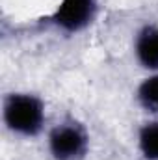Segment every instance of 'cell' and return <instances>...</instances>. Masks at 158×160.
Segmentation results:
<instances>
[{"label": "cell", "instance_id": "cell-6", "mask_svg": "<svg viewBox=\"0 0 158 160\" xmlns=\"http://www.w3.org/2000/svg\"><path fill=\"white\" fill-rule=\"evenodd\" d=\"M136 145L143 160H158V119L147 121L140 127Z\"/></svg>", "mask_w": 158, "mask_h": 160}, {"label": "cell", "instance_id": "cell-2", "mask_svg": "<svg viewBox=\"0 0 158 160\" xmlns=\"http://www.w3.org/2000/svg\"><path fill=\"white\" fill-rule=\"evenodd\" d=\"M47 149L52 160H86L91 149V136L82 121L65 118L48 130Z\"/></svg>", "mask_w": 158, "mask_h": 160}, {"label": "cell", "instance_id": "cell-3", "mask_svg": "<svg viewBox=\"0 0 158 160\" xmlns=\"http://www.w3.org/2000/svg\"><path fill=\"white\" fill-rule=\"evenodd\" d=\"M99 15V0H60L48 17V24L63 36L86 32Z\"/></svg>", "mask_w": 158, "mask_h": 160}, {"label": "cell", "instance_id": "cell-5", "mask_svg": "<svg viewBox=\"0 0 158 160\" xmlns=\"http://www.w3.org/2000/svg\"><path fill=\"white\" fill-rule=\"evenodd\" d=\"M136 102L145 114L158 116V73H149L138 84Z\"/></svg>", "mask_w": 158, "mask_h": 160}, {"label": "cell", "instance_id": "cell-4", "mask_svg": "<svg viewBox=\"0 0 158 160\" xmlns=\"http://www.w3.org/2000/svg\"><path fill=\"white\" fill-rule=\"evenodd\" d=\"M134 60L147 73H158V24H143L132 41Z\"/></svg>", "mask_w": 158, "mask_h": 160}, {"label": "cell", "instance_id": "cell-1", "mask_svg": "<svg viewBox=\"0 0 158 160\" xmlns=\"http://www.w3.org/2000/svg\"><path fill=\"white\" fill-rule=\"evenodd\" d=\"M2 121L7 132L17 138H37L47 125V104L30 91H11L2 99Z\"/></svg>", "mask_w": 158, "mask_h": 160}]
</instances>
